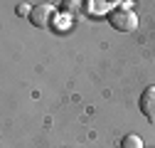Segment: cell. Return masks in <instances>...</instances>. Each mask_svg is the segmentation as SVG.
<instances>
[{"label": "cell", "instance_id": "6da1fadb", "mask_svg": "<svg viewBox=\"0 0 155 148\" xmlns=\"http://www.w3.org/2000/svg\"><path fill=\"white\" fill-rule=\"evenodd\" d=\"M108 20L111 25L118 30V32H133L135 27H138V15H135L133 10H111L108 12Z\"/></svg>", "mask_w": 155, "mask_h": 148}, {"label": "cell", "instance_id": "7a4b0ae2", "mask_svg": "<svg viewBox=\"0 0 155 148\" xmlns=\"http://www.w3.org/2000/svg\"><path fill=\"white\" fill-rule=\"evenodd\" d=\"M52 17H54V5H49V3L32 5V12H30L32 25H37V27H47Z\"/></svg>", "mask_w": 155, "mask_h": 148}, {"label": "cell", "instance_id": "3957f363", "mask_svg": "<svg viewBox=\"0 0 155 148\" xmlns=\"http://www.w3.org/2000/svg\"><path fill=\"white\" fill-rule=\"evenodd\" d=\"M140 114L150 123H155V86H148L140 94Z\"/></svg>", "mask_w": 155, "mask_h": 148}, {"label": "cell", "instance_id": "277c9868", "mask_svg": "<svg viewBox=\"0 0 155 148\" xmlns=\"http://www.w3.org/2000/svg\"><path fill=\"white\" fill-rule=\"evenodd\" d=\"M108 5L111 3H104V0H91V3H86V10L91 15H104V12H108Z\"/></svg>", "mask_w": 155, "mask_h": 148}, {"label": "cell", "instance_id": "5b68a950", "mask_svg": "<svg viewBox=\"0 0 155 148\" xmlns=\"http://www.w3.org/2000/svg\"><path fill=\"white\" fill-rule=\"evenodd\" d=\"M121 148H143V138L135 136V133H128V136L121 141Z\"/></svg>", "mask_w": 155, "mask_h": 148}, {"label": "cell", "instance_id": "8992f818", "mask_svg": "<svg viewBox=\"0 0 155 148\" xmlns=\"http://www.w3.org/2000/svg\"><path fill=\"white\" fill-rule=\"evenodd\" d=\"M30 12H32L30 3H20V8H17V15H20V17H25V15H30Z\"/></svg>", "mask_w": 155, "mask_h": 148}, {"label": "cell", "instance_id": "52a82bcc", "mask_svg": "<svg viewBox=\"0 0 155 148\" xmlns=\"http://www.w3.org/2000/svg\"><path fill=\"white\" fill-rule=\"evenodd\" d=\"M62 5H64V10H67V12H71V10H76V8H79L81 3H76V0L71 3V0H67V3H62Z\"/></svg>", "mask_w": 155, "mask_h": 148}]
</instances>
